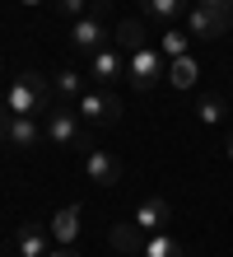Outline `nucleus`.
<instances>
[{
  "mask_svg": "<svg viewBox=\"0 0 233 257\" xmlns=\"http://www.w3.org/2000/svg\"><path fill=\"white\" fill-rule=\"evenodd\" d=\"M5 108H10V117L56 112V108H52V84H47L38 70H19V75L5 84Z\"/></svg>",
  "mask_w": 233,
  "mask_h": 257,
  "instance_id": "nucleus-1",
  "label": "nucleus"
},
{
  "mask_svg": "<svg viewBox=\"0 0 233 257\" xmlns=\"http://www.w3.org/2000/svg\"><path fill=\"white\" fill-rule=\"evenodd\" d=\"M163 75H168V56H163L159 47H140V52L126 56V80H131L135 94H149Z\"/></svg>",
  "mask_w": 233,
  "mask_h": 257,
  "instance_id": "nucleus-2",
  "label": "nucleus"
},
{
  "mask_svg": "<svg viewBox=\"0 0 233 257\" xmlns=\"http://www.w3.org/2000/svg\"><path fill=\"white\" fill-rule=\"evenodd\" d=\"M47 141L52 145H66V150H80V155H89L93 150V141H89V131H84V122L75 117L70 108H56V112H47Z\"/></svg>",
  "mask_w": 233,
  "mask_h": 257,
  "instance_id": "nucleus-3",
  "label": "nucleus"
},
{
  "mask_svg": "<svg viewBox=\"0 0 233 257\" xmlns=\"http://www.w3.org/2000/svg\"><path fill=\"white\" fill-rule=\"evenodd\" d=\"M75 108H80L84 126H112V122H121V98L107 94V89H84V98L75 103Z\"/></svg>",
  "mask_w": 233,
  "mask_h": 257,
  "instance_id": "nucleus-4",
  "label": "nucleus"
},
{
  "mask_svg": "<svg viewBox=\"0 0 233 257\" xmlns=\"http://www.w3.org/2000/svg\"><path fill=\"white\" fill-rule=\"evenodd\" d=\"M168 220H173V206H168V196H145V201L135 206V229L145 234H168Z\"/></svg>",
  "mask_w": 233,
  "mask_h": 257,
  "instance_id": "nucleus-5",
  "label": "nucleus"
},
{
  "mask_svg": "<svg viewBox=\"0 0 233 257\" xmlns=\"http://www.w3.org/2000/svg\"><path fill=\"white\" fill-rule=\"evenodd\" d=\"M84 173H89V183H98V187H117L121 183V159L112 155V150H89L84 155Z\"/></svg>",
  "mask_w": 233,
  "mask_h": 257,
  "instance_id": "nucleus-6",
  "label": "nucleus"
},
{
  "mask_svg": "<svg viewBox=\"0 0 233 257\" xmlns=\"http://www.w3.org/2000/svg\"><path fill=\"white\" fill-rule=\"evenodd\" d=\"M228 28H233V19H224V14H214V10H205V5H191V10H186V33L200 38V42L224 38Z\"/></svg>",
  "mask_w": 233,
  "mask_h": 257,
  "instance_id": "nucleus-7",
  "label": "nucleus"
},
{
  "mask_svg": "<svg viewBox=\"0 0 233 257\" xmlns=\"http://www.w3.org/2000/svg\"><path fill=\"white\" fill-rule=\"evenodd\" d=\"M103 38H107V28L98 24V14H84V19H75V24H70V47H75V52H84V56L103 52Z\"/></svg>",
  "mask_w": 233,
  "mask_h": 257,
  "instance_id": "nucleus-8",
  "label": "nucleus"
},
{
  "mask_svg": "<svg viewBox=\"0 0 233 257\" xmlns=\"http://www.w3.org/2000/svg\"><path fill=\"white\" fill-rule=\"evenodd\" d=\"M89 70H93V80H98V84H117L121 75H126V52H117V47L93 52L89 56Z\"/></svg>",
  "mask_w": 233,
  "mask_h": 257,
  "instance_id": "nucleus-9",
  "label": "nucleus"
},
{
  "mask_svg": "<svg viewBox=\"0 0 233 257\" xmlns=\"http://www.w3.org/2000/svg\"><path fill=\"white\" fill-rule=\"evenodd\" d=\"M47 229H52L56 248H70V243H75V234H80V206H61Z\"/></svg>",
  "mask_w": 233,
  "mask_h": 257,
  "instance_id": "nucleus-10",
  "label": "nucleus"
},
{
  "mask_svg": "<svg viewBox=\"0 0 233 257\" xmlns=\"http://www.w3.org/2000/svg\"><path fill=\"white\" fill-rule=\"evenodd\" d=\"M112 38H117V52H140V47H149V28L140 24V19H121L117 28H112Z\"/></svg>",
  "mask_w": 233,
  "mask_h": 257,
  "instance_id": "nucleus-11",
  "label": "nucleus"
},
{
  "mask_svg": "<svg viewBox=\"0 0 233 257\" xmlns=\"http://www.w3.org/2000/svg\"><path fill=\"white\" fill-rule=\"evenodd\" d=\"M52 229H42V224H24L19 229V257H47L52 252Z\"/></svg>",
  "mask_w": 233,
  "mask_h": 257,
  "instance_id": "nucleus-12",
  "label": "nucleus"
},
{
  "mask_svg": "<svg viewBox=\"0 0 233 257\" xmlns=\"http://www.w3.org/2000/svg\"><path fill=\"white\" fill-rule=\"evenodd\" d=\"M5 141L10 145H19V150H33L42 141V126H38V117H10V126H5Z\"/></svg>",
  "mask_w": 233,
  "mask_h": 257,
  "instance_id": "nucleus-13",
  "label": "nucleus"
},
{
  "mask_svg": "<svg viewBox=\"0 0 233 257\" xmlns=\"http://www.w3.org/2000/svg\"><path fill=\"white\" fill-rule=\"evenodd\" d=\"M159 52L168 56V61L191 56V33H186V28H163V33H159Z\"/></svg>",
  "mask_w": 233,
  "mask_h": 257,
  "instance_id": "nucleus-14",
  "label": "nucleus"
},
{
  "mask_svg": "<svg viewBox=\"0 0 233 257\" xmlns=\"http://www.w3.org/2000/svg\"><path fill=\"white\" fill-rule=\"evenodd\" d=\"M107 238H112V248H117V252H145V243H149L145 229H135V224H117Z\"/></svg>",
  "mask_w": 233,
  "mask_h": 257,
  "instance_id": "nucleus-15",
  "label": "nucleus"
},
{
  "mask_svg": "<svg viewBox=\"0 0 233 257\" xmlns=\"http://www.w3.org/2000/svg\"><path fill=\"white\" fill-rule=\"evenodd\" d=\"M186 10H191V5H186V0H145V14H149V19L154 24H173L177 19V14H186Z\"/></svg>",
  "mask_w": 233,
  "mask_h": 257,
  "instance_id": "nucleus-16",
  "label": "nucleus"
},
{
  "mask_svg": "<svg viewBox=\"0 0 233 257\" xmlns=\"http://www.w3.org/2000/svg\"><path fill=\"white\" fill-rule=\"evenodd\" d=\"M224 117H228V108H224L219 94H205V98L196 103V122H200V126H219Z\"/></svg>",
  "mask_w": 233,
  "mask_h": 257,
  "instance_id": "nucleus-17",
  "label": "nucleus"
},
{
  "mask_svg": "<svg viewBox=\"0 0 233 257\" xmlns=\"http://www.w3.org/2000/svg\"><path fill=\"white\" fill-rule=\"evenodd\" d=\"M56 89H61L66 98H75V103H80V98H84V70L61 66V70H56Z\"/></svg>",
  "mask_w": 233,
  "mask_h": 257,
  "instance_id": "nucleus-18",
  "label": "nucleus"
},
{
  "mask_svg": "<svg viewBox=\"0 0 233 257\" xmlns=\"http://www.w3.org/2000/svg\"><path fill=\"white\" fill-rule=\"evenodd\" d=\"M168 84H173V89H191L196 84V61H191V56L168 61Z\"/></svg>",
  "mask_w": 233,
  "mask_h": 257,
  "instance_id": "nucleus-19",
  "label": "nucleus"
},
{
  "mask_svg": "<svg viewBox=\"0 0 233 257\" xmlns=\"http://www.w3.org/2000/svg\"><path fill=\"white\" fill-rule=\"evenodd\" d=\"M140 257H182V243L177 238H168V234H149V243Z\"/></svg>",
  "mask_w": 233,
  "mask_h": 257,
  "instance_id": "nucleus-20",
  "label": "nucleus"
},
{
  "mask_svg": "<svg viewBox=\"0 0 233 257\" xmlns=\"http://www.w3.org/2000/svg\"><path fill=\"white\" fill-rule=\"evenodd\" d=\"M56 10L70 14V19H84V14H89V0H56Z\"/></svg>",
  "mask_w": 233,
  "mask_h": 257,
  "instance_id": "nucleus-21",
  "label": "nucleus"
},
{
  "mask_svg": "<svg viewBox=\"0 0 233 257\" xmlns=\"http://www.w3.org/2000/svg\"><path fill=\"white\" fill-rule=\"evenodd\" d=\"M191 5H205L214 14H224V19H233V0H191Z\"/></svg>",
  "mask_w": 233,
  "mask_h": 257,
  "instance_id": "nucleus-22",
  "label": "nucleus"
},
{
  "mask_svg": "<svg viewBox=\"0 0 233 257\" xmlns=\"http://www.w3.org/2000/svg\"><path fill=\"white\" fill-rule=\"evenodd\" d=\"M5 126H10V108H5V98H0V141H5Z\"/></svg>",
  "mask_w": 233,
  "mask_h": 257,
  "instance_id": "nucleus-23",
  "label": "nucleus"
},
{
  "mask_svg": "<svg viewBox=\"0 0 233 257\" xmlns=\"http://www.w3.org/2000/svg\"><path fill=\"white\" fill-rule=\"evenodd\" d=\"M47 257H84V252H75V248H52Z\"/></svg>",
  "mask_w": 233,
  "mask_h": 257,
  "instance_id": "nucleus-24",
  "label": "nucleus"
},
{
  "mask_svg": "<svg viewBox=\"0 0 233 257\" xmlns=\"http://www.w3.org/2000/svg\"><path fill=\"white\" fill-rule=\"evenodd\" d=\"M228 159H233V136H228Z\"/></svg>",
  "mask_w": 233,
  "mask_h": 257,
  "instance_id": "nucleus-25",
  "label": "nucleus"
},
{
  "mask_svg": "<svg viewBox=\"0 0 233 257\" xmlns=\"http://www.w3.org/2000/svg\"><path fill=\"white\" fill-rule=\"evenodd\" d=\"M24 5H42V0H24Z\"/></svg>",
  "mask_w": 233,
  "mask_h": 257,
  "instance_id": "nucleus-26",
  "label": "nucleus"
},
{
  "mask_svg": "<svg viewBox=\"0 0 233 257\" xmlns=\"http://www.w3.org/2000/svg\"><path fill=\"white\" fill-rule=\"evenodd\" d=\"M0 75H5V66H0Z\"/></svg>",
  "mask_w": 233,
  "mask_h": 257,
  "instance_id": "nucleus-27",
  "label": "nucleus"
}]
</instances>
